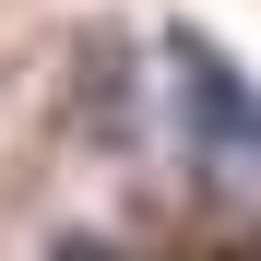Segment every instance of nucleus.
I'll use <instances>...</instances> for the list:
<instances>
[{
    "label": "nucleus",
    "mask_w": 261,
    "mask_h": 261,
    "mask_svg": "<svg viewBox=\"0 0 261 261\" xmlns=\"http://www.w3.org/2000/svg\"><path fill=\"white\" fill-rule=\"evenodd\" d=\"M166 71H178V130H190V154H202L226 190H249V178H261V83L226 71L202 36H166Z\"/></svg>",
    "instance_id": "f257e3e1"
},
{
    "label": "nucleus",
    "mask_w": 261,
    "mask_h": 261,
    "mask_svg": "<svg viewBox=\"0 0 261 261\" xmlns=\"http://www.w3.org/2000/svg\"><path fill=\"white\" fill-rule=\"evenodd\" d=\"M60 261H130V249H95V238H71V249H60Z\"/></svg>",
    "instance_id": "f03ea898"
}]
</instances>
